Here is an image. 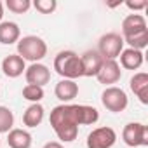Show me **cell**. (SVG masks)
<instances>
[{
    "label": "cell",
    "mask_w": 148,
    "mask_h": 148,
    "mask_svg": "<svg viewBox=\"0 0 148 148\" xmlns=\"http://www.w3.org/2000/svg\"><path fill=\"white\" fill-rule=\"evenodd\" d=\"M117 141V132L105 125V127H98L92 132H89L87 136V148H112Z\"/></svg>",
    "instance_id": "7"
},
{
    "label": "cell",
    "mask_w": 148,
    "mask_h": 148,
    "mask_svg": "<svg viewBox=\"0 0 148 148\" xmlns=\"http://www.w3.org/2000/svg\"><path fill=\"white\" fill-rule=\"evenodd\" d=\"M2 18H4V4L0 2V21H2Z\"/></svg>",
    "instance_id": "26"
},
{
    "label": "cell",
    "mask_w": 148,
    "mask_h": 148,
    "mask_svg": "<svg viewBox=\"0 0 148 148\" xmlns=\"http://www.w3.org/2000/svg\"><path fill=\"white\" fill-rule=\"evenodd\" d=\"M146 19L141 14H129L122 21V38H129L132 35H138L141 32H146Z\"/></svg>",
    "instance_id": "10"
},
{
    "label": "cell",
    "mask_w": 148,
    "mask_h": 148,
    "mask_svg": "<svg viewBox=\"0 0 148 148\" xmlns=\"http://www.w3.org/2000/svg\"><path fill=\"white\" fill-rule=\"evenodd\" d=\"M54 94H56V98L59 101H63L66 105V103H70V101H73V99L77 98V94H79V84L75 80H66V79H63V80H59L56 84Z\"/></svg>",
    "instance_id": "13"
},
{
    "label": "cell",
    "mask_w": 148,
    "mask_h": 148,
    "mask_svg": "<svg viewBox=\"0 0 148 148\" xmlns=\"http://www.w3.org/2000/svg\"><path fill=\"white\" fill-rule=\"evenodd\" d=\"M101 103L103 106L108 110V112H113V113H120L127 108L129 105V99H127V94L120 89V87H115V86H110L103 91L101 94Z\"/></svg>",
    "instance_id": "4"
},
{
    "label": "cell",
    "mask_w": 148,
    "mask_h": 148,
    "mask_svg": "<svg viewBox=\"0 0 148 148\" xmlns=\"http://www.w3.org/2000/svg\"><path fill=\"white\" fill-rule=\"evenodd\" d=\"M42 120H44V106L40 103H32L23 115V124L26 127H37L42 124Z\"/></svg>",
    "instance_id": "18"
},
{
    "label": "cell",
    "mask_w": 148,
    "mask_h": 148,
    "mask_svg": "<svg viewBox=\"0 0 148 148\" xmlns=\"http://www.w3.org/2000/svg\"><path fill=\"white\" fill-rule=\"evenodd\" d=\"M54 70L58 75H61L66 80H75L79 77H84L80 56L73 51H61L54 58Z\"/></svg>",
    "instance_id": "2"
},
{
    "label": "cell",
    "mask_w": 148,
    "mask_h": 148,
    "mask_svg": "<svg viewBox=\"0 0 148 148\" xmlns=\"http://www.w3.org/2000/svg\"><path fill=\"white\" fill-rule=\"evenodd\" d=\"M99 113L94 106L89 105H59L54 106L49 117L51 127L54 129L56 136L64 141L71 143L79 136V125H91L96 124Z\"/></svg>",
    "instance_id": "1"
},
{
    "label": "cell",
    "mask_w": 148,
    "mask_h": 148,
    "mask_svg": "<svg viewBox=\"0 0 148 148\" xmlns=\"http://www.w3.org/2000/svg\"><path fill=\"white\" fill-rule=\"evenodd\" d=\"M14 125V113L7 106H0V134L9 132Z\"/></svg>",
    "instance_id": "19"
},
{
    "label": "cell",
    "mask_w": 148,
    "mask_h": 148,
    "mask_svg": "<svg viewBox=\"0 0 148 148\" xmlns=\"http://www.w3.org/2000/svg\"><path fill=\"white\" fill-rule=\"evenodd\" d=\"M25 70H26L25 59L21 56H18V54H9L2 61V71L9 79H18L19 75H23Z\"/></svg>",
    "instance_id": "12"
},
{
    "label": "cell",
    "mask_w": 148,
    "mask_h": 148,
    "mask_svg": "<svg viewBox=\"0 0 148 148\" xmlns=\"http://www.w3.org/2000/svg\"><path fill=\"white\" fill-rule=\"evenodd\" d=\"M122 77V70H120V64L115 61V59H103V64L98 71L96 79L99 80V84H105V86H112V84H117Z\"/></svg>",
    "instance_id": "8"
},
{
    "label": "cell",
    "mask_w": 148,
    "mask_h": 148,
    "mask_svg": "<svg viewBox=\"0 0 148 148\" xmlns=\"http://www.w3.org/2000/svg\"><path fill=\"white\" fill-rule=\"evenodd\" d=\"M19 35H21V30L16 23H12V21L0 23V44L11 45L19 40Z\"/></svg>",
    "instance_id": "16"
},
{
    "label": "cell",
    "mask_w": 148,
    "mask_h": 148,
    "mask_svg": "<svg viewBox=\"0 0 148 148\" xmlns=\"http://www.w3.org/2000/svg\"><path fill=\"white\" fill-rule=\"evenodd\" d=\"M122 139L127 146H146L148 145V127L139 122H129L122 131Z\"/></svg>",
    "instance_id": "6"
},
{
    "label": "cell",
    "mask_w": 148,
    "mask_h": 148,
    "mask_svg": "<svg viewBox=\"0 0 148 148\" xmlns=\"http://www.w3.org/2000/svg\"><path fill=\"white\" fill-rule=\"evenodd\" d=\"M124 42H127L131 45V49H136V51H141L148 45V30L146 32H141L138 35H132L129 38H124Z\"/></svg>",
    "instance_id": "21"
},
{
    "label": "cell",
    "mask_w": 148,
    "mask_h": 148,
    "mask_svg": "<svg viewBox=\"0 0 148 148\" xmlns=\"http://www.w3.org/2000/svg\"><path fill=\"white\" fill-rule=\"evenodd\" d=\"M42 148H64L61 143H58V141H49V143H45Z\"/></svg>",
    "instance_id": "25"
},
{
    "label": "cell",
    "mask_w": 148,
    "mask_h": 148,
    "mask_svg": "<svg viewBox=\"0 0 148 148\" xmlns=\"http://www.w3.org/2000/svg\"><path fill=\"white\" fill-rule=\"evenodd\" d=\"M25 79L28 84L32 86H38L44 87L45 84H49L51 80V70L42 64V63H32L26 70H25Z\"/></svg>",
    "instance_id": "9"
},
{
    "label": "cell",
    "mask_w": 148,
    "mask_h": 148,
    "mask_svg": "<svg viewBox=\"0 0 148 148\" xmlns=\"http://www.w3.org/2000/svg\"><path fill=\"white\" fill-rule=\"evenodd\" d=\"M5 7L11 12H14V14H25L32 7V2H30V0H7Z\"/></svg>",
    "instance_id": "22"
},
{
    "label": "cell",
    "mask_w": 148,
    "mask_h": 148,
    "mask_svg": "<svg viewBox=\"0 0 148 148\" xmlns=\"http://www.w3.org/2000/svg\"><path fill=\"white\" fill-rule=\"evenodd\" d=\"M129 86H131V91L138 96V99L143 105H148V75L146 73L145 71L134 73V77L131 79Z\"/></svg>",
    "instance_id": "14"
},
{
    "label": "cell",
    "mask_w": 148,
    "mask_h": 148,
    "mask_svg": "<svg viewBox=\"0 0 148 148\" xmlns=\"http://www.w3.org/2000/svg\"><path fill=\"white\" fill-rule=\"evenodd\" d=\"M23 98L28 99V101H32V103H38V101L44 98V87L26 84V86L23 87Z\"/></svg>",
    "instance_id": "20"
},
{
    "label": "cell",
    "mask_w": 148,
    "mask_h": 148,
    "mask_svg": "<svg viewBox=\"0 0 148 148\" xmlns=\"http://www.w3.org/2000/svg\"><path fill=\"white\" fill-rule=\"evenodd\" d=\"M45 54H47V44L37 35L23 37L18 42V56H21L25 61L38 63L40 59L45 58Z\"/></svg>",
    "instance_id": "3"
},
{
    "label": "cell",
    "mask_w": 148,
    "mask_h": 148,
    "mask_svg": "<svg viewBox=\"0 0 148 148\" xmlns=\"http://www.w3.org/2000/svg\"><path fill=\"white\" fill-rule=\"evenodd\" d=\"M119 58H120V64L125 70H138L143 64V52L136 51V49H131V47L124 49Z\"/></svg>",
    "instance_id": "17"
},
{
    "label": "cell",
    "mask_w": 148,
    "mask_h": 148,
    "mask_svg": "<svg viewBox=\"0 0 148 148\" xmlns=\"http://www.w3.org/2000/svg\"><path fill=\"white\" fill-rule=\"evenodd\" d=\"M124 51V38L119 33H106L98 42V52L103 59H115Z\"/></svg>",
    "instance_id": "5"
},
{
    "label": "cell",
    "mask_w": 148,
    "mask_h": 148,
    "mask_svg": "<svg viewBox=\"0 0 148 148\" xmlns=\"http://www.w3.org/2000/svg\"><path fill=\"white\" fill-rule=\"evenodd\" d=\"M125 5L129 9H132V11H141V9H145L148 5V2H146V0H141V2H132V0H127Z\"/></svg>",
    "instance_id": "24"
},
{
    "label": "cell",
    "mask_w": 148,
    "mask_h": 148,
    "mask_svg": "<svg viewBox=\"0 0 148 148\" xmlns=\"http://www.w3.org/2000/svg\"><path fill=\"white\" fill-rule=\"evenodd\" d=\"M7 143L11 148H32V134L25 129H11L7 132Z\"/></svg>",
    "instance_id": "15"
},
{
    "label": "cell",
    "mask_w": 148,
    "mask_h": 148,
    "mask_svg": "<svg viewBox=\"0 0 148 148\" xmlns=\"http://www.w3.org/2000/svg\"><path fill=\"white\" fill-rule=\"evenodd\" d=\"M32 5H33L40 14H51V12L56 11L58 2H56V0H35Z\"/></svg>",
    "instance_id": "23"
},
{
    "label": "cell",
    "mask_w": 148,
    "mask_h": 148,
    "mask_svg": "<svg viewBox=\"0 0 148 148\" xmlns=\"http://www.w3.org/2000/svg\"><path fill=\"white\" fill-rule=\"evenodd\" d=\"M80 61H82L84 77H96L101 64H103V58L98 51H86L80 56Z\"/></svg>",
    "instance_id": "11"
}]
</instances>
